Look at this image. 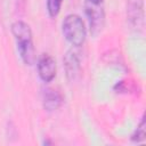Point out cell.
Here are the masks:
<instances>
[{"label":"cell","instance_id":"1","mask_svg":"<svg viewBox=\"0 0 146 146\" xmlns=\"http://www.w3.org/2000/svg\"><path fill=\"white\" fill-rule=\"evenodd\" d=\"M11 33L16 40L17 50L22 60L26 65H32L35 60V52L30 25L23 21H16L11 24Z\"/></svg>","mask_w":146,"mask_h":146},{"label":"cell","instance_id":"2","mask_svg":"<svg viewBox=\"0 0 146 146\" xmlns=\"http://www.w3.org/2000/svg\"><path fill=\"white\" fill-rule=\"evenodd\" d=\"M62 31L65 39L74 47H80L86 41L87 30L82 18L79 15H67L62 23Z\"/></svg>","mask_w":146,"mask_h":146},{"label":"cell","instance_id":"3","mask_svg":"<svg viewBox=\"0 0 146 146\" xmlns=\"http://www.w3.org/2000/svg\"><path fill=\"white\" fill-rule=\"evenodd\" d=\"M38 73L43 82H50L56 75V62L49 54H42L38 59Z\"/></svg>","mask_w":146,"mask_h":146},{"label":"cell","instance_id":"4","mask_svg":"<svg viewBox=\"0 0 146 146\" xmlns=\"http://www.w3.org/2000/svg\"><path fill=\"white\" fill-rule=\"evenodd\" d=\"M100 5H94L91 2H86V15L88 17L90 31L96 34L98 33L104 25V11L99 7Z\"/></svg>","mask_w":146,"mask_h":146},{"label":"cell","instance_id":"5","mask_svg":"<svg viewBox=\"0 0 146 146\" xmlns=\"http://www.w3.org/2000/svg\"><path fill=\"white\" fill-rule=\"evenodd\" d=\"M127 14L133 27H141L144 24V1L129 0L127 6Z\"/></svg>","mask_w":146,"mask_h":146},{"label":"cell","instance_id":"6","mask_svg":"<svg viewBox=\"0 0 146 146\" xmlns=\"http://www.w3.org/2000/svg\"><path fill=\"white\" fill-rule=\"evenodd\" d=\"M64 65H65V71H66L67 78L70 80H74L80 72L79 54L73 49L68 50L64 57Z\"/></svg>","mask_w":146,"mask_h":146},{"label":"cell","instance_id":"7","mask_svg":"<svg viewBox=\"0 0 146 146\" xmlns=\"http://www.w3.org/2000/svg\"><path fill=\"white\" fill-rule=\"evenodd\" d=\"M63 102V97L60 92L52 88H47L42 92V103L43 107L47 111H55L57 110Z\"/></svg>","mask_w":146,"mask_h":146},{"label":"cell","instance_id":"8","mask_svg":"<svg viewBox=\"0 0 146 146\" xmlns=\"http://www.w3.org/2000/svg\"><path fill=\"white\" fill-rule=\"evenodd\" d=\"M145 117L141 119L139 125L136 128L133 133L131 135V140L133 143H141L145 139Z\"/></svg>","mask_w":146,"mask_h":146},{"label":"cell","instance_id":"9","mask_svg":"<svg viewBox=\"0 0 146 146\" xmlns=\"http://www.w3.org/2000/svg\"><path fill=\"white\" fill-rule=\"evenodd\" d=\"M63 0H47V10L49 16L55 17L58 15L59 10H60V6H62Z\"/></svg>","mask_w":146,"mask_h":146},{"label":"cell","instance_id":"10","mask_svg":"<svg viewBox=\"0 0 146 146\" xmlns=\"http://www.w3.org/2000/svg\"><path fill=\"white\" fill-rule=\"evenodd\" d=\"M88 2H91V3H94V5H100L102 2H103V0H87Z\"/></svg>","mask_w":146,"mask_h":146}]
</instances>
